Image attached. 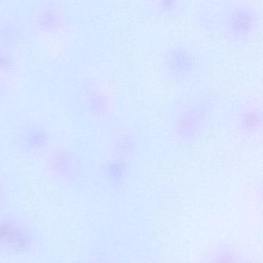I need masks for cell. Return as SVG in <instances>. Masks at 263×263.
Wrapping results in <instances>:
<instances>
[{
	"label": "cell",
	"instance_id": "6da1fadb",
	"mask_svg": "<svg viewBox=\"0 0 263 263\" xmlns=\"http://www.w3.org/2000/svg\"><path fill=\"white\" fill-rule=\"evenodd\" d=\"M202 24L233 46L250 44L261 28V15L255 6L242 1L223 3L200 16Z\"/></svg>",
	"mask_w": 263,
	"mask_h": 263
},
{
	"label": "cell",
	"instance_id": "7a4b0ae2",
	"mask_svg": "<svg viewBox=\"0 0 263 263\" xmlns=\"http://www.w3.org/2000/svg\"><path fill=\"white\" fill-rule=\"evenodd\" d=\"M219 97L213 91L196 93L178 106L171 120V134L179 145H192L204 135Z\"/></svg>",
	"mask_w": 263,
	"mask_h": 263
},
{
	"label": "cell",
	"instance_id": "3957f363",
	"mask_svg": "<svg viewBox=\"0 0 263 263\" xmlns=\"http://www.w3.org/2000/svg\"><path fill=\"white\" fill-rule=\"evenodd\" d=\"M161 69L167 81L175 84H184L192 81L198 74L199 57L187 44H173L163 53Z\"/></svg>",
	"mask_w": 263,
	"mask_h": 263
},
{
	"label": "cell",
	"instance_id": "277c9868",
	"mask_svg": "<svg viewBox=\"0 0 263 263\" xmlns=\"http://www.w3.org/2000/svg\"><path fill=\"white\" fill-rule=\"evenodd\" d=\"M234 127L243 137L257 136L263 127V109L257 98H249L241 102L235 110Z\"/></svg>",
	"mask_w": 263,
	"mask_h": 263
},
{
	"label": "cell",
	"instance_id": "5b68a950",
	"mask_svg": "<svg viewBox=\"0 0 263 263\" xmlns=\"http://www.w3.org/2000/svg\"><path fill=\"white\" fill-rule=\"evenodd\" d=\"M186 7L185 3L180 0H155L147 3L146 12L155 19H175L182 14Z\"/></svg>",
	"mask_w": 263,
	"mask_h": 263
},
{
	"label": "cell",
	"instance_id": "8992f818",
	"mask_svg": "<svg viewBox=\"0 0 263 263\" xmlns=\"http://www.w3.org/2000/svg\"><path fill=\"white\" fill-rule=\"evenodd\" d=\"M114 149L118 157L124 158L132 155L138 145L136 137L130 130H122L118 132L114 140Z\"/></svg>",
	"mask_w": 263,
	"mask_h": 263
}]
</instances>
